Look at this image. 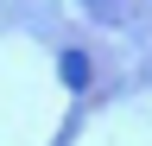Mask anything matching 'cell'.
<instances>
[{
	"mask_svg": "<svg viewBox=\"0 0 152 146\" xmlns=\"http://www.w3.org/2000/svg\"><path fill=\"white\" fill-rule=\"evenodd\" d=\"M64 83H70V89L89 83V57H83V51H64Z\"/></svg>",
	"mask_w": 152,
	"mask_h": 146,
	"instance_id": "1",
	"label": "cell"
}]
</instances>
